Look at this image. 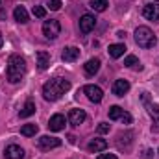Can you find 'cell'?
<instances>
[{"label": "cell", "instance_id": "1", "mask_svg": "<svg viewBox=\"0 0 159 159\" xmlns=\"http://www.w3.org/2000/svg\"><path fill=\"white\" fill-rule=\"evenodd\" d=\"M69 89H70V81H69V80L54 78V80H50V81H46V83L43 85V96H44V100H48V102H56V100H59Z\"/></svg>", "mask_w": 159, "mask_h": 159}, {"label": "cell", "instance_id": "2", "mask_svg": "<svg viewBox=\"0 0 159 159\" xmlns=\"http://www.w3.org/2000/svg\"><path fill=\"white\" fill-rule=\"evenodd\" d=\"M26 74V59L19 54L9 56L7 59V69H6V76L9 83H19Z\"/></svg>", "mask_w": 159, "mask_h": 159}, {"label": "cell", "instance_id": "3", "mask_svg": "<svg viewBox=\"0 0 159 159\" xmlns=\"http://www.w3.org/2000/svg\"><path fill=\"white\" fill-rule=\"evenodd\" d=\"M135 43L141 46V48H154L156 46V35H154V32L148 28V26H139L137 30H135Z\"/></svg>", "mask_w": 159, "mask_h": 159}, {"label": "cell", "instance_id": "4", "mask_svg": "<svg viewBox=\"0 0 159 159\" xmlns=\"http://www.w3.org/2000/svg\"><path fill=\"white\" fill-rule=\"evenodd\" d=\"M43 34H44L46 39H56V37L61 34V24H59V20H56V19L44 20V22H43Z\"/></svg>", "mask_w": 159, "mask_h": 159}, {"label": "cell", "instance_id": "5", "mask_svg": "<svg viewBox=\"0 0 159 159\" xmlns=\"http://www.w3.org/2000/svg\"><path fill=\"white\" fill-rule=\"evenodd\" d=\"M109 119L111 120H122L124 124H131V115L128 111H124L119 106H113L109 107Z\"/></svg>", "mask_w": 159, "mask_h": 159}, {"label": "cell", "instance_id": "6", "mask_svg": "<svg viewBox=\"0 0 159 159\" xmlns=\"http://www.w3.org/2000/svg\"><path fill=\"white\" fill-rule=\"evenodd\" d=\"M83 93H85L87 98H89L91 102H94V104L102 102V98H104V91H102L98 85H85V87H83Z\"/></svg>", "mask_w": 159, "mask_h": 159}, {"label": "cell", "instance_id": "7", "mask_svg": "<svg viewBox=\"0 0 159 159\" xmlns=\"http://www.w3.org/2000/svg\"><path fill=\"white\" fill-rule=\"evenodd\" d=\"M144 102H146V109H148V115L152 117L154 124H152V129L154 131H159V106L157 104H148V94L143 96Z\"/></svg>", "mask_w": 159, "mask_h": 159}, {"label": "cell", "instance_id": "8", "mask_svg": "<svg viewBox=\"0 0 159 159\" xmlns=\"http://www.w3.org/2000/svg\"><path fill=\"white\" fill-rule=\"evenodd\" d=\"M94 26H96V17H94V15L85 13V15L80 19V32H81V34H89L91 30H94Z\"/></svg>", "mask_w": 159, "mask_h": 159}, {"label": "cell", "instance_id": "9", "mask_svg": "<svg viewBox=\"0 0 159 159\" xmlns=\"http://www.w3.org/2000/svg\"><path fill=\"white\" fill-rule=\"evenodd\" d=\"M57 146H61V139H57V137L43 135L39 139V148L41 150H52V148H57Z\"/></svg>", "mask_w": 159, "mask_h": 159}, {"label": "cell", "instance_id": "10", "mask_svg": "<svg viewBox=\"0 0 159 159\" xmlns=\"http://www.w3.org/2000/svg\"><path fill=\"white\" fill-rule=\"evenodd\" d=\"M65 122H67V119L61 113H56L50 117L48 128H50V131H61V129H65Z\"/></svg>", "mask_w": 159, "mask_h": 159}, {"label": "cell", "instance_id": "11", "mask_svg": "<svg viewBox=\"0 0 159 159\" xmlns=\"http://www.w3.org/2000/svg\"><path fill=\"white\" fill-rule=\"evenodd\" d=\"M4 157L6 159H22L24 157V150L19 144H9L4 150Z\"/></svg>", "mask_w": 159, "mask_h": 159}, {"label": "cell", "instance_id": "12", "mask_svg": "<svg viewBox=\"0 0 159 159\" xmlns=\"http://www.w3.org/2000/svg\"><path fill=\"white\" fill-rule=\"evenodd\" d=\"M85 119H87V115H85L83 109H70V111H69V122H70L72 126H80V124H83Z\"/></svg>", "mask_w": 159, "mask_h": 159}, {"label": "cell", "instance_id": "13", "mask_svg": "<svg viewBox=\"0 0 159 159\" xmlns=\"http://www.w3.org/2000/svg\"><path fill=\"white\" fill-rule=\"evenodd\" d=\"M143 15L148 20H159V6H156V4H146L143 7Z\"/></svg>", "mask_w": 159, "mask_h": 159}, {"label": "cell", "instance_id": "14", "mask_svg": "<svg viewBox=\"0 0 159 159\" xmlns=\"http://www.w3.org/2000/svg\"><path fill=\"white\" fill-rule=\"evenodd\" d=\"M128 91H129V83L126 80H117L113 83V94L115 96H124Z\"/></svg>", "mask_w": 159, "mask_h": 159}, {"label": "cell", "instance_id": "15", "mask_svg": "<svg viewBox=\"0 0 159 159\" xmlns=\"http://www.w3.org/2000/svg\"><path fill=\"white\" fill-rule=\"evenodd\" d=\"M80 57V48H76V46H67L65 50H63V56H61V59L63 61H76Z\"/></svg>", "mask_w": 159, "mask_h": 159}, {"label": "cell", "instance_id": "16", "mask_svg": "<svg viewBox=\"0 0 159 159\" xmlns=\"http://www.w3.org/2000/svg\"><path fill=\"white\" fill-rule=\"evenodd\" d=\"M83 69H85V72H87L89 76H94V74L100 70V59H96V57L89 59V61L83 65Z\"/></svg>", "mask_w": 159, "mask_h": 159}, {"label": "cell", "instance_id": "17", "mask_svg": "<svg viewBox=\"0 0 159 159\" xmlns=\"http://www.w3.org/2000/svg\"><path fill=\"white\" fill-rule=\"evenodd\" d=\"M50 65V54L48 52H37V69L39 70H46Z\"/></svg>", "mask_w": 159, "mask_h": 159}, {"label": "cell", "instance_id": "18", "mask_svg": "<svg viewBox=\"0 0 159 159\" xmlns=\"http://www.w3.org/2000/svg\"><path fill=\"white\" fill-rule=\"evenodd\" d=\"M106 148H107V143H106L104 139H93V141L89 143V150H91V152H94V154L104 152Z\"/></svg>", "mask_w": 159, "mask_h": 159}, {"label": "cell", "instance_id": "19", "mask_svg": "<svg viewBox=\"0 0 159 159\" xmlns=\"http://www.w3.org/2000/svg\"><path fill=\"white\" fill-rule=\"evenodd\" d=\"M13 17H15V20L20 22V24H26V22H28V11H26L22 6H17V7H15Z\"/></svg>", "mask_w": 159, "mask_h": 159}, {"label": "cell", "instance_id": "20", "mask_svg": "<svg viewBox=\"0 0 159 159\" xmlns=\"http://www.w3.org/2000/svg\"><path fill=\"white\" fill-rule=\"evenodd\" d=\"M124 52H126V44H122V43L109 44V56H111L113 59H117V57H120V56H124Z\"/></svg>", "mask_w": 159, "mask_h": 159}, {"label": "cell", "instance_id": "21", "mask_svg": "<svg viewBox=\"0 0 159 159\" xmlns=\"http://www.w3.org/2000/svg\"><path fill=\"white\" fill-rule=\"evenodd\" d=\"M34 113H35V104H34L32 100H28V102L24 104L22 111H20V119H28V117H32Z\"/></svg>", "mask_w": 159, "mask_h": 159}, {"label": "cell", "instance_id": "22", "mask_svg": "<svg viewBox=\"0 0 159 159\" xmlns=\"http://www.w3.org/2000/svg\"><path fill=\"white\" fill-rule=\"evenodd\" d=\"M37 131H39L37 124H24V126L20 128V133H22L24 137H34Z\"/></svg>", "mask_w": 159, "mask_h": 159}, {"label": "cell", "instance_id": "23", "mask_svg": "<svg viewBox=\"0 0 159 159\" xmlns=\"http://www.w3.org/2000/svg\"><path fill=\"white\" fill-rule=\"evenodd\" d=\"M89 6H91L94 11H100V13H102V11H106V9H107L109 2H107V0H91V2H89Z\"/></svg>", "mask_w": 159, "mask_h": 159}, {"label": "cell", "instance_id": "24", "mask_svg": "<svg viewBox=\"0 0 159 159\" xmlns=\"http://www.w3.org/2000/svg\"><path fill=\"white\" fill-rule=\"evenodd\" d=\"M124 65L129 67V69H139V70H141V63H139V59H137L135 56H128V57L124 59Z\"/></svg>", "mask_w": 159, "mask_h": 159}, {"label": "cell", "instance_id": "25", "mask_svg": "<svg viewBox=\"0 0 159 159\" xmlns=\"http://www.w3.org/2000/svg\"><path fill=\"white\" fill-rule=\"evenodd\" d=\"M34 15H35L37 19H44V15H46V9H44L43 6H34Z\"/></svg>", "mask_w": 159, "mask_h": 159}, {"label": "cell", "instance_id": "26", "mask_svg": "<svg viewBox=\"0 0 159 159\" xmlns=\"http://www.w3.org/2000/svg\"><path fill=\"white\" fill-rule=\"evenodd\" d=\"M46 6H48V7H50L52 11H57V9L61 7V0H50V2L46 4Z\"/></svg>", "mask_w": 159, "mask_h": 159}, {"label": "cell", "instance_id": "27", "mask_svg": "<svg viewBox=\"0 0 159 159\" xmlns=\"http://www.w3.org/2000/svg\"><path fill=\"white\" fill-rule=\"evenodd\" d=\"M98 131H100V133H107V131H109V124H106V122H102V124L98 126Z\"/></svg>", "mask_w": 159, "mask_h": 159}, {"label": "cell", "instance_id": "28", "mask_svg": "<svg viewBox=\"0 0 159 159\" xmlns=\"http://www.w3.org/2000/svg\"><path fill=\"white\" fill-rule=\"evenodd\" d=\"M98 159H117L115 154H102V156H98Z\"/></svg>", "mask_w": 159, "mask_h": 159}, {"label": "cell", "instance_id": "29", "mask_svg": "<svg viewBox=\"0 0 159 159\" xmlns=\"http://www.w3.org/2000/svg\"><path fill=\"white\" fill-rule=\"evenodd\" d=\"M152 154H154V152H152V150H146V152H144V156H143V157H144V159H152Z\"/></svg>", "mask_w": 159, "mask_h": 159}, {"label": "cell", "instance_id": "30", "mask_svg": "<svg viewBox=\"0 0 159 159\" xmlns=\"http://www.w3.org/2000/svg\"><path fill=\"white\" fill-rule=\"evenodd\" d=\"M0 20H6V9L0 7Z\"/></svg>", "mask_w": 159, "mask_h": 159}, {"label": "cell", "instance_id": "31", "mask_svg": "<svg viewBox=\"0 0 159 159\" xmlns=\"http://www.w3.org/2000/svg\"><path fill=\"white\" fill-rule=\"evenodd\" d=\"M2 43H4V37H2V34H0V48H2Z\"/></svg>", "mask_w": 159, "mask_h": 159}, {"label": "cell", "instance_id": "32", "mask_svg": "<svg viewBox=\"0 0 159 159\" xmlns=\"http://www.w3.org/2000/svg\"><path fill=\"white\" fill-rule=\"evenodd\" d=\"M156 2H159V0H156Z\"/></svg>", "mask_w": 159, "mask_h": 159}, {"label": "cell", "instance_id": "33", "mask_svg": "<svg viewBox=\"0 0 159 159\" xmlns=\"http://www.w3.org/2000/svg\"><path fill=\"white\" fill-rule=\"evenodd\" d=\"M0 2H2V0H0Z\"/></svg>", "mask_w": 159, "mask_h": 159}]
</instances>
